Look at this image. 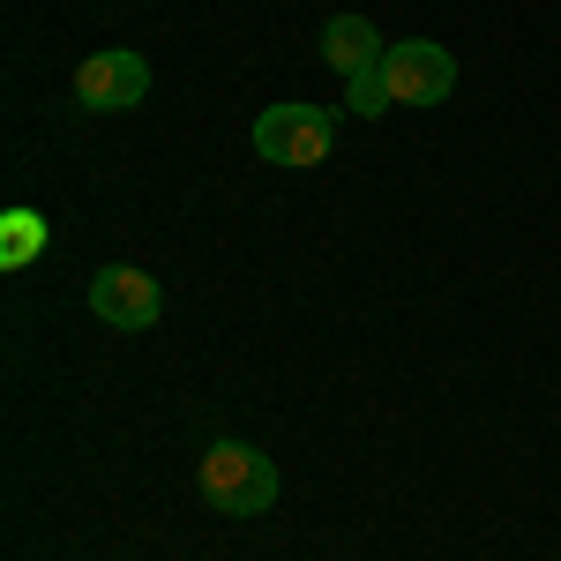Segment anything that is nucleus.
Segmentation results:
<instances>
[{
  "mask_svg": "<svg viewBox=\"0 0 561 561\" xmlns=\"http://www.w3.org/2000/svg\"><path fill=\"white\" fill-rule=\"evenodd\" d=\"M195 486H203V502L225 510V517H262L277 502V465L262 457L255 442H217V449H203V465H195Z\"/></svg>",
  "mask_w": 561,
  "mask_h": 561,
  "instance_id": "nucleus-1",
  "label": "nucleus"
},
{
  "mask_svg": "<svg viewBox=\"0 0 561 561\" xmlns=\"http://www.w3.org/2000/svg\"><path fill=\"white\" fill-rule=\"evenodd\" d=\"M330 142H337V113L330 105H262V121H255V158L285 165V173L322 165Z\"/></svg>",
  "mask_w": 561,
  "mask_h": 561,
  "instance_id": "nucleus-2",
  "label": "nucleus"
},
{
  "mask_svg": "<svg viewBox=\"0 0 561 561\" xmlns=\"http://www.w3.org/2000/svg\"><path fill=\"white\" fill-rule=\"evenodd\" d=\"M150 98V60L128 53V45H105L76 68V105L83 113H135Z\"/></svg>",
  "mask_w": 561,
  "mask_h": 561,
  "instance_id": "nucleus-3",
  "label": "nucleus"
},
{
  "mask_svg": "<svg viewBox=\"0 0 561 561\" xmlns=\"http://www.w3.org/2000/svg\"><path fill=\"white\" fill-rule=\"evenodd\" d=\"M382 83L397 105H442L457 90V60H449V45H434V38H404L382 53Z\"/></svg>",
  "mask_w": 561,
  "mask_h": 561,
  "instance_id": "nucleus-4",
  "label": "nucleus"
},
{
  "mask_svg": "<svg viewBox=\"0 0 561 561\" xmlns=\"http://www.w3.org/2000/svg\"><path fill=\"white\" fill-rule=\"evenodd\" d=\"M90 314H98L105 330H150V322L165 314V293H158L150 270H135V262H105V270L90 277Z\"/></svg>",
  "mask_w": 561,
  "mask_h": 561,
  "instance_id": "nucleus-5",
  "label": "nucleus"
},
{
  "mask_svg": "<svg viewBox=\"0 0 561 561\" xmlns=\"http://www.w3.org/2000/svg\"><path fill=\"white\" fill-rule=\"evenodd\" d=\"M382 31H375V23H367V15H330V23H322V60H330V68H337V76H367V68H382Z\"/></svg>",
  "mask_w": 561,
  "mask_h": 561,
  "instance_id": "nucleus-6",
  "label": "nucleus"
},
{
  "mask_svg": "<svg viewBox=\"0 0 561 561\" xmlns=\"http://www.w3.org/2000/svg\"><path fill=\"white\" fill-rule=\"evenodd\" d=\"M45 240H53V225H45L38 210H23V203H15V210L0 217V262H8V270L38 262V255H45Z\"/></svg>",
  "mask_w": 561,
  "mask_h": 561,
  "instance_id": "nucleus-7",
  "label": "nucleus"
},
{
  "mask_svg": "<svg viewBox=\"0 0 561 561\" xmlns=\"http://www.w3.org/2000/svg\"><path fill=\"white\" fill-rule=\"evenodd\" d=\"M345 105L359 113V121H382L389 105H397V98H389V83H382V68H367V76H352V83H345Z\"/></svg>",
  "mask_w": 561,
  "mask_h": 561,
  "instance_id": "nucleus-8",
  "label": "nucleus"
}]
</instances>
